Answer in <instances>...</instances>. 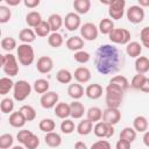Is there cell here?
<instances>
[{"instance_id":"cell-1","label":"cell","mask_w":149,"mask_h":149,"mask_svg":"<svg viewBox=\"0 0 149 149\" xmlns=\"http://www.w3.org/2000/svg\"><path fill=\"white\" fill-rule=\"evenodd\" d=\"M125 58L122 52L113 44L100 45L94 56V65L99 73L111 74L123 68Z\"/></svg>"},{"instance_id":"cell-2","label":"cell","mask_w":149,"mask_h":149,"mask_svg":"<svg viewBox=\"0 0 149 149\" xmlns=\"http://www.w3.org/2000/svg\"><path fill=\"white\" fill-rule=\"evenodd\" d=\"M123 91L115 85L108 84L105 88V101L109 108H119L123 101Z\"/></svg>"},{"instance_id":"cell-3","label":"cell","mask_w":149,"mask_h":149,"mask_svg":"<svg viewBox=\"0 0 149 149\" xmlns=\"http://www.w3.org/2000/svg\"><path fill=\"white\" fill-rule=\"evenodd\" d=\"M16 58L21 65L29 66L35 59V52L30 44L21 43L16 48Z\"/></svg>"},{"instance_id":"cell-4","label":"cell","mask_w":149,"mask_h":149,"mask_svg":"<svg viewBox=\"0 0 149 149\" xmlns=\"http://www.w3.org/2000/svg\"><path fill=\"white\" fill-rule=\"evenodd\" d=\"M1 66L3 72L8 77H14L19 73V63L17 58L12 54L1 55Z\"/></svg>"},{"instance_id":"cell-5","label":"cell","mask_w":149,"mask_h":149,"mask_svg":"<svg viewBox=\"0 0 149 149\" xmlns=\"http://www.w3.org/2000/svg\"><path fill=\"white\" fill-rule=\"evenodd\" d=\"M31 85L27 81V80H17L14 84V88H13V98L16 101H23L26 100L30 93H31Z\"/></svg>"},{"instance_id":"cell-6","label":"cell","mask_w":149,"mask_h":149,"mask_svg":"<svg viewBox=\"0 0 149 149\" xmlns=\"http://www.w3.org/2000/svg\"><path fill=\"white\" fill-rule=\"evenodd\" d=\"M108 38L114 44H128L130 42V31L125 28H114Z\"/></svg>"},{"instance_id":"cell-7","label":"cell","mask_w":149,"mask_h":149,"mask_svg":"<svg viewBox=\"0 0 149 149\" xmlns=\"http://www.w3.org/2000/svg\"><path fill=\"white\" fill-rule=\"evenodd\" d=\"M125 0H113L108 6V15L112 20H120L125 14Z\"/></svg>"},{"instance_id":"cell-8","label":"cell","mask_w":149,"mask_h":149,"mask_svg":"<svg viewBox=\"0 0 149 149\" xmlns=\"http://www.w3.org/2000/svg\"><path fill=\"white\" fill-rule=\"evenodd\" d=\"M93 133L97 137L100 139H109L114 135V126L107 125L104 121H99L93 127Z\"/></svg>"},{"instance_id":"cell-9","label":"cell","mask_w":149,"mask_h":149,"mask_svg":"<svg viewBox=\"0 0 149 149\" xmlns=\"http://www.w3.org/2000/svg\"><path fill=\"white\" fill-rule=\"evenodd\" d=\"M126 15H127V19L130 23L137 24L144 20L146 14H144V9L142 7H140L139 5H133L127 9Z\"/></svg>"},{"instance_id":"cell-10","label":"cell","mask_w":149,"mask_h":149,"mask_svg":"<svg viewBox=\"0 0 149 149\" xmlns=\"http://www.w3.org/2000/svg\"><path fill=\"white\" fill-rule=\"evenodd\" d=\"M98 34H99V29L92 22H86V23L81 24V27H80L81 38L85 40V41H94V40H97Z\"/></svg>"},{"instance_id":"cell-11","label":"cell","mask_w":149,"mask_h":149,"mask_svg":"<svg viewBox=\"0 0 149 149\" xmlns=\"http://www.w3.org/2000/svg\"><path fill=\"white\" fill-rule=\"evenodd\" d=\"M58 99H59V95L57 92H54V91H48L47 93L42 94L41 99H40V102H41V106L45 109H50L52 107H56V105L58 104Z\"/></svg>"},{"instance_id":"cell-12","label":"cell","mask_w":149,"mask_h":149,"mask_svg":"<svg viewBox=\"0 0 149 149\" xmlns=\"http://www.w3.org/2000/svg\"><path fill=\"white\" fill-rule=\"evenodd\" d=\"M81 21H80V16L79 14H77L76 12H70L65 15L64 17V26L69 31H74L78 28H80L81 26Z\"/></svg>"},{"instance_id":"cell-13","label":"cell","mask_w":149,"mask_h":149,"mask_svg":"<svg viewBox=\"0 0 149 149\" xmlns=\"http://www.w3.org/2000/svg\"><path fill=\"white\" fill-rule=\"evenodd\" d=\"M121 120V112L119 108H109L107 107L102 113V121L107 125L115 126Z\"/></svg>"},{"instance_id":"cell-14","label":"cell","mask_w":149,"mask_h":149,"mask_svg":"<svg viewBox=\"0 0 149 149\" xmlns=\"http://www.w3.org/2000/svg\"><path fill=\"white\" fill-rule=\"evenodd\" d=\"M36 69L40 73H49L54 69V61L49 56H42L36 62Z\"/></svg>"},{"instance_id":"cell-15","label":"cell","mask_w":149,"mask_h":149,"mask_svg":"<svg viewBox=\"0 0 149 149\" xmlns=\"http://www.w3.org/2000/svg\"><path fill=\"white\" fill-rule=\"evenodd\" d=\"M102 92H104V88L100 84H97V83H93V84H90L86 88H85V94L87 98L92 99V100H97L99 99L101 95H102Z\"/></svg>"},{"instance_id":"cell-16","label":"cell","mask_w":149,"mask_h":149,"mask_svg":"<svg viewBox=\"0 0 149 149\" xmlns=\"http://www.w3.org/2000/svg\"><path fill=\"white\" fill-rule=\"evenodd\" d=\"M73 77L79 84H85L88 83L91 79V71L86 66H79L74 70Z\"/></svg>"},{"instance_id":"cell-17","label":"cell","mask_w":149,"mask_h":149,"mask_svg":"<svg viewBox=\"0 0 149 149\" xmlns=\"http://www.w3.org/2000/svg\"><path fill=\"white\" fill-rule=\"evenodd\" d=\"M65 45L69 50L71 51H79V50H83V47H84V40L80 37V36H71L66 40L65 42Z\"/></svg>"},{"instance_id":"cell-18","label":"cell","mask_w":149,"mask_h":149,"mask_svg":"<svg viewBox=\"0 0 149 149\" xmlns=\"http://www.w3.org/2000/svg\"><path fill=\"white\" fill-rule=\"evenodd\" d=\"M85 106L78 101V100H73L71 104H70V116L73 118V119H80L83 118L84 113H85Z\"/></svg>"},{"instance_id":"cell-19","label":"cell","mask_w":149,"mask_h":149,"mask_svg":"<svg viewBox=\"0 0 149 149\" xmlns=\"http://www.w3.org/2000/svg\"><path fill=\"white\" fill-rule=\"evenodd\" d=\"M8 121H9V125H10L12 127H14V128H22V127L26 125V122H27L24 115H23L20 111L10 113Z\"/></svg>"},{"instance_id":"cell-20","label":"cell","mask_w":149,"mask_h":149,"mask_svg":"<svg viewBox=\"0 0 149 149\" xmlns=\"http://www.w3.org/2000/svg\"><path fill=\"white\" fill-rule=\"evenodd\" d=\"M84 93H85V90H84V87L79 83L70 84L69 87H68V94L73 100H79L80 98H83Z\"/></svg>"},{"instance_id":"cell-21","label":"cell","mask_w":149,"mask_h":149,"mask_svg":"<svg viewBox=\"0 0 149 149\" xmlns=\"http://www.w3.org/2000/svg\"><path fill=\"white\" fill-rule=\"evenodd\" d=\"M48 23H49L52 33H58V30L61 29V27L64 24V19L59 14L54 13V14H51L48 17Z\"/></svg>"},{"instance_id":"cell-22","label":"cell","mask_w":149,"mask_h":149,"mask_svg":"<svg viewBox=\"0 0 149 149\" xmlns=\"http://www.w3.org/2000/svg\"><path fill=\"white\" fill-rule=\"evenodd\" d=\"M44 142L47 146L51 147V148H57L62 144V137L58 133L56 132H50V133H47L45 136H44Z\"/></svg>"},{"instance_id":"cell-23","label":"cell","mask_w":149,"mask_h":149,"mask_svg":"<svg viewBox=\"0 0 149 149\" xmlns=\"http://www.w3.org/2000/svg\"><path fill=\"white\" fill-rule=\"evenodd\" d=\"M148 126L149 122L143 115H137L133 121V128L136 130V133H146L148 130Z\"/></svg>"},{"instance_id":"cell-24","label":"cell","mask_w":149,"mask_h":149,"mask_svg":"<svg viewBox=\"0 0 149 149\" xmlns=\"http://www.w3.org/2000/svg\"><path fill=\"white\" fill-rule=\"evenodd\" d=\"M102 113H104V111L100 107L92 106L86 111V116H87L86 119L90 120L91 122H95L97 123L102 119Z\"/></svg>"},{"instance_id":"cell-25","label":"cell","mask_w":149,"mask_h":149,"mask_svg":"<svg viewBox=\"0 0 149 149\" xmlns=\"http://www.w3.org/2000/svg\"><path fill=\"white\" fill-rule=\"evenodd\" d=\"M126 52L129 57L132 58H137L141 56V52H142V45L136 42V41H133V42H129L126 47Z\"/></svg>"},{"instance_id":"cell-26","label":"cell","mask_w":149,"mask_h":149,"mask_svg":"<svg viewBox=\"0 0 149 149\" xmlns=\"http://www.w3.org/2000/svg\"><path fill=\"white\" fill-rule=\"evenodd\" d=\"M109 84L115 85L116 87H119V88L122 90L123 92H125L126 90H128V87L130 86L128 79H127L125 76H122V74H116V76L112 77L111 80H109Z\"/></svg>"},{"instance_id":"cell-27","label":"cell","mask_w":149,"mask_h":149,"mask_svg":"<svg viewBox=\"0 0 149 149\" xmlns=\"http://www.w3.org/2000/svg\"><path fill=\"white\" fill-rule=\"evenodd\" d=\"M70 105L66 102H58L55 107V115L59 119H68L70 116Z\"/></svg>"},{"instance_id":"cell-28","label":"cell","mask_w":149,"mask_h":149,"mask_svg":"<svg viewBox=\"0 0 149 149\" xmlns=\"http://www.w3.org/2000/svg\"><path fill=\"white\" fill-rule=\"evenodd\" d=\"M135 70L137 73H147L149 71V58L146 56H140L135 59Z\"/></svg>"},{"instance_id":"cell-29","label":"cell","mask_w":149,"mask_h":149,"mask_svg":"<svg viewBox=\"0 0 149 149\" xmlns=\"http://www.w3.org/2000/svg\"><path fill=\"white\" fill-rule=\"evenodd\" d=\"M98 29H99V33H101L102 35H109L114 30V22H113V20L112 19H107V17L100 20Z\"/></svg>"},{"instance_id":"cell-30","label":"cell","mask_w":149,"mask_h":149,"mask_svg":"<svg viewBox=\"0 0 149 149\" xmlns=\"http://www.w3.org/2000/svg\"><path fill=\"white\" fill-rule=\"evenodd\" d=\"M73 8L77 14H86L91 9V1L90 0H74Z\"/></svg>"},{"instance_id":"cell-31","label":"cell","mask_w":149,"mask_h":149,"mask_svg":"<svg viewBox=\"0 0 149 149\" xmlns=\"http://www.w3.org/2000/svg\"><path fill=\"white\" fill-rule=\"evenodd\" d=\"M42 21H43V20H42L41 14H40L38 12H36V10H31V12H29V13L26 15V22H27V24H28L29 27H31V28H36Z\"/></svg>"},{"instance_id":"cell-32","label":"cell","mask_w":149,"mask_h":149,"mask_svg":"<svg viewBox=\"0 0 149 149\" xmlns=\"http://www.w3.org/2000/svg\"><path fill=\"white\" fill-rule=\"evenodd\" d=\"M19 38H20V41H21L22 43L29 44V43H31V42L35 41L36 34H35V31H34L33 29H30V28H24V29L20 30V33H19Z\"/></svg>"},{"instance_id":"cell-33","label":"cell","mask_w":149,"mask_h":149,"mask_svg":"<svg viewBox=\"0 0 149 149\" xmlns=\"http://www.w3.org/2000/svg\"><path fill=\"white\" fill-rule=\"evenodd\" d=\"M77 133L79 134V135H81V136H85V135H88L92 130H93V122H91L90 120H87V119H84V120H81L79 123H78V126H77Z\"/></svg>"},{"instance_id":"cell-34","label":"cell","mask_w":149,"mask_h":149,"mask_svg":"<svg viewBox=\"0 0 149 149\" xmlns=\"http://www.w3.org/2000/svg\"><path fill=\"white\" fill-rule=\"evenodd\" d=\"M49 87H50V84L47 79H43V78H40V79H36L33 84V88L36 93L38 94H44L49 91Z\"/></svg>"},{"instance_id":"cell-35","label":"cell","mask_w":149,"mask_h":149,"mask_svg":"<svg viewBox=\"0 0 149 149\" xmlns=\"http://www.w3.org/2000/svg\"><path fill=\"white\" fill-rule=\"evenodd\" d=\"M73 78V74L68 69H61L56 73V79L61 84H70Z\"/></svg>"},{"instance_id":"cell-36","label":"cell","mask_w":149,"mask_h":149,"mask_svg":"<svg viewBox=\"0 0 149 149\" xmlns=\"http://www.w3.org/2000/svg\"><path fill=\"white\" fill-rule=\"evenodd\" d=\"M14 81L10 79V77H2L0 78V94L5 95L10 90L14 88Z\"/></svg>"},{"instance_id":"cell-37","label":"cell","mask_w":149,"mask_h":149,"mask_svg":"<svg viewBox=\"0 0 149 149\" xmlns=\"http://www.w3.org/2000/svg\"><path fill=\"white\" fill-rule=\"evenodd\" d=\"M34 31L37 36L40 37H45V36H49L50 35V31H51V28L48 23V21H42L36 28H34Z\"/></svg>"},{"instance_id":"cell-38","label":"cell","mask_w":149,"mask_h":149,"mask_svg":"<svg viewBox=\"0 0 149 149\" xmlns=\"http://www.w3.org/2000/svg\"><path fill=\"white\" fill-rule=\"evenodd\" d=\"M119 139H122V140H126L128 142H134L135 139H136V130L132 127H125L121 132H120V136Z\"/></svg>"},{"instance_id":"cell-39","label":"cell","mask_w":149,"mask_h":149,"mask_svg":"<svg viewBox=\"0 0 149 149\" xmlns=\"http://www.w3.org/2000/svg\"><path fill=\"white\" fill-rule=\"evenodd\" d=\"M38 128H40V130H42V132H44L47 134V133H50V132L55 130L56 123H55V121L52 119H49V118L48 119H42L40 121V123H38Z\"/></svg>"},{"instance_id":"cell-40","label":"cell","mask_w":149,"mask_h":149,"mask_svg":"<svg viewBox=\"0 0 149 149\" xmlns=\"http://www.w3.org/2000/svg\"><path fill=\"white\" fill-rule=\"evenodd\" d=\"M63 42H64V38L59 33H51L48 36V43L52 48H59L63 44Z\"/></svg>"},{"instance_id":"cell-41","label":"cell","mask_w":149,"mask_h":149,"mask_svg":"<svg viewBox=\"0 0 149 149\" xmlns=\"http://www.w3.org/2000/svg\"><path fill=\"white\" fill-rule=\"evenodd\" d=\"M20 112L24 115V118H26V120H27L28 122H29V121H34L35 118H36V111H35V108H34L33 106H30V105H23V106H21Z\"/></svg>"},{"instance_id":"cell-42","label":"cell","mask_w":149,"mask_h":149,"mask_svg":"<svg viewBox=\"0 0 149 149\" xmlns=\"http://www.w3.org/2000/svg\"><path fill=\"white\" fill-rule=\"evenodd\" d=\"M16 47H17L16 40L14 37H12V36H7V37H3L1 40V48L5 51H8L9 52V51L14 50Z\"/></svg>"},{"instance_id":"cell-43","label":"cell","mask_w":149,"mask_h":149,"mask_svg":"<svg viewBox=\"0 0 149 149\" xmlns=\"http://www.w3.org/2000/svg\"><path fill=\"white\" fill-rule=\"evenodd\" d=\"M0 109L3 114H9L13 113L14 109V100L10 98H3L0 102Z\"/></svg>"},{"instance_id":"cell-44","label":"cell","mask_w":149,"mask_h":149,"mask_svg":"<svg viewBox=\"0 0 149 149\" xmlns=\"http://www.w3.org/2000/svg\"><path fill=\"white\" fill-rule=\"evenodd\" d=\"M147 77L146 74H142V73H136L133 78H132V81H130V86L134 88V90H141V87L143 86L144 81H146Z\"/></svg>"},{"instance_id":"cell-45","label":"cell","mask_w":149,"mask_h":149,"mask_svg":"<svg viewBox=\"0 0 149 149\" xmlns=\"http://www.w3.org/2000/svg\"><path fill=\"white\" fill-rule=\"evenodd\" d=\"M73 58H74V61H76L77 63H79V64H85V63H87V62L91 59V55H90V52H87V51H85V50H79V51L74 52Z\"/></svg>"},{"instance_id":"cell-46","label":"cell","mask_w":149,"mask_h":149,"mask_svg":"<svg viewBox=\"0 0 149 149\" xmlns=\"http://www.w3.org/2000/svg\"><path fill=\"white\" fill-rule=\"evenodd\" d=\"M76 128H77V127L74 126V122H73L72 120H70V119H65V120H63L62 123H61V130H62V133H64V134H71V133L74 132Z\"/></svg>"},{"instance_id":"cell-47","label":"cell","mask_w":149,"mask_h":149,"mask_svg":"<svg viewBox=\"0 0 149 149\" xmlns=\"http://www.w3.org/2000/svg\"><path fill=\"white\" fill-rule=\"evenodd\" d=\"M14 137L12 134H2L0 136V149H8L13 146Z\"/></svg>"},{"instance_id":"cell-48","label":"cell","mask_w":149,"mask_h":149,"mask_svg":"<svg viewBox=\"0 0 149 149\" xmlns=\"http://www.w3.org/2000/svg\"><path fill=\"white\" fill-rule=\"evenodd\" d=\"M40 146V139L37 135H35L34 133L28 137V140L24 142L23 147L26 149H36L37 147Z\"/></svg>"},{"instance_id":"cell-49","label":"cell","mask_w":149,"mask_h":149,"mask_svg":"<svg viewBox=\"0 0 149 149\" xmlns=\"http://www.w3.org/2000/svg\"><path fill=\"white\" fill-rule=\"evenodd\" d=\"M12 17V12L9 9V7L1 5L0 6V23H6L10 20Z\"/></svg>"},{"instance_id":"cell-50","label":"cell","mask_w":149,"mask_h":149,"mask_svg":"<svg viewBox=\"0 0 149 149\" xmlns=\"http://www.w3.org/2000/svg\"><path fill=\"white\" fill-rule=\"evenodd\" d=\"M140 40L143 47L149 49V27H144L140 31Z\"/></svg>"},{"instance_id":"cell-51","label":"cell","mask_w":149,"mask_h":149,"mask_svg":"<svg viewBox=\"0 0 149 149\" xmlns=\"http://www.w3.org/2000/svg\"><path fill=\"white\" fill-rule=\"evenodd\" d=\"M90 149H112V146L107 140H99V141L92 143Z\"/></svg>"},{"instance_id":"cell-52","label":"cell","mask_w":149,"mask_h":149,"mask_svg":"<svg viewBox=\"0 0 149 149\" xmlns=\"http://www.w3.org/2000/svg\"><path fill=\"white\" fill-rule=\"evenodd\" d=\"M33 134L31 130H28V129H22V130H19L17 135H16V139L17 141L21 143V144H24V142L28 140V137Z\"/></svg>"},{"instance_id":"cell-53","label":"cell","mask_w":149,"mask_h":149,"mask_svg":"<svg viewBox=\"0 0 149 149\" xmlns=\"http://www.w3.org/2000/svg\"><path fill=\"white\" fill-rule=\"evenodd\" d=\"M130 142L126 141V140H122V139H119L116 144H115V149H130Z\"/></svg>"},{"instance_id":"cell-54","label":"cell","mask_w":149,"mask_h":149,"mask_svg":"<svg viewBox=\"0 0 149 149\" xmlns=\"http://www.w3.org/2000/svg\"><path fill=\"white\" fill-rule=\"evenodd\" d=\"M23 3L28 8H35V7H37L40 5V0H24Z\"/></svg>"},{"instance_id":"cell-55","label":"cell","mask_w":149,"mask_h":149,"mask_svg":"<svg viewBox=\"0 0 149 149\" xmlns=\"http://www.w3.org/2000/svg\"><path fill=\"white\" fill-rule=\"evenodd\" d=\"M74 149H90V148H87V146H86L84 142L77 141V142L74 143Z\"/></svg>"},{"instance_id":"cell-56","label":"cell","mask_w":149,"mask_h":149,"mask_svg":"<svg viewBox=\"0 0 149 149\" xmlns=\"http://www.w3.org/2000/svg\"><path fill=\"white\" fill-rule=\"evenodd\" d=\"M140 91H142L144 93H149V78L146 79V81H144V84H143V86L141 87Z\"/></svg>"},{"instance_id":"cell-57","label":"cell","mask_w":149,"mask_h":149,"mask_svg":"<svg viewBox=\"0 0 149 149\" xmlns=\"http://www.w3.org/2000/svg\"><path fill=\"white\" fill-rule=\"evenodd\" d=\"M142 140H143L144 146L149 148V130H147V132L144 133V135H143V139H142Z\"/></svg>"},{"instance_id":"cell-58","label":"cell","mask_w":149,"mask_h":149,"mask_svg":"<svg viewBox=\"0 0 149 149\" xmlns=\"http://www.w3.org/2000/svg\"><path fill=\"white\" fill-rule=\"evenodd\" d=\"M8 6H17L21 3V0H5Z\"/></svg>"},{"instance_id":"cell-59","label":"cell","mask_w":149,"mask_h":149,"mask_svg":"<svg viewBox=\"0 0 149 149\" xmlns=\"http://www.w3.org/2000/svg\"><path fill=\"white\" fill-rule=\"evenodd\" d=\"M139 6L140 7H149V0H139Z\"/></svg>"},{"instance_id":"cell-60","label":"cell","mask_w":149,"mask_h":149,"mask_svg":"<svg viewBox=\"0 0 149 149\" xmlns=\"http://www.w3.org/2000/svg\"><path fill=\"white\" fill-rule=\"evenodd\" d=\"M12 149H26L24 147H22V146H14Z\"/></svg>"}]
</instances>
